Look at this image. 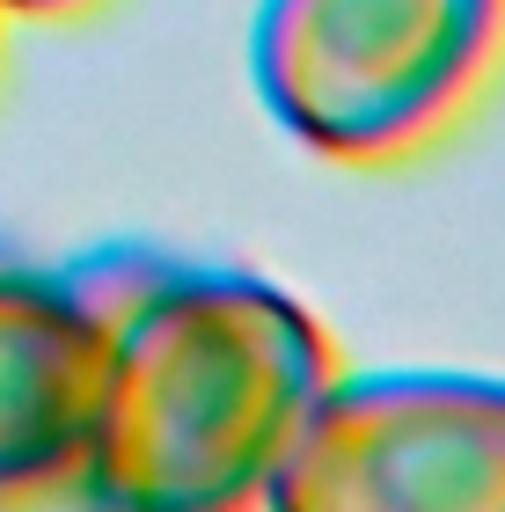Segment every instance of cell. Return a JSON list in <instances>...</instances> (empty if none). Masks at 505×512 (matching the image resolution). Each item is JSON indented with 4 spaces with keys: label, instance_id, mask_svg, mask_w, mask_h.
Wrapping results in <instances>:
<instances>
[{
    "label": "cell",
    "instance_id": "cell-3",
    "mask_svg": "<svg viewBox=\"0 0 505 512\" xmlns=\"http://www.w3.org/2000/svg\"><path fill=\"white\" fill-rule=\"evenodd\" d=\"M271 512H505V381L454 366L330 374Z\"/></svg>",
    "mask_w": 505,
    "mask_h": 512
},
{
    "label": "cell",
    "instance_id": "cell-2",
    "mask_svg": "<svg viewBox=\"0 0 505 512\" xmlns=\"http://www.w3.org/2000/svg\"><path fill=\"white\" fill-rule=\"evenodd\" d=\"M505 52V0H257L249 81L323 161H396L476 103Z\"/></svg>",
    "mask_w": 505,
    "mask_h": 512
},
{
    "label": "cell",
    "instance_id": "cell-5",
    "mask_svg": "<svg viewBox=\"0 0 505 512\" xmlns=\"http://www.w3.org/2000/svg\"><path fill=\"white\" fill-rule=\"evenodd\" d=\"M81 8V0H0V15H66Z\"/></svg>",
    "mask_w": 505,
    "mask_h": 512
},
{
    "label": "cell",
    "instance_id": "cell-4",
    "mask_svg": "<svg viewBox=\"0 0 505 512\" xmlns=\"http://www.w3.org/2000/svg\"><path fill=\"white\" fill-rule=\"evenodd\" d=\"M103 374V271L0 242V505H81Z\"/></svg>",
    "mask_w": 505,
    "mask_h": 512
},
{
    "label": "cell",
    "instance_id": "cell-1",
    "mask_svg": "<svg viewBox=\"0 0 505 512\" xmlns=\"http://www.w3.org/2000/svg\"><path fill=\"white\" fill-rule=\"evenodd\" d=\"M103 374L81 454V505L235 512L264 505L315 395L330 337L293 293L235 264L96 249Z\"/></svg>",
    "mask_w": 505,
    "mask_h": 512
}]
</instances>
